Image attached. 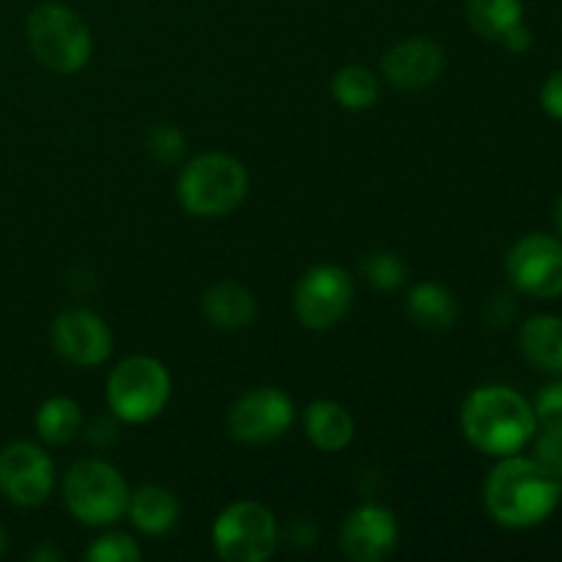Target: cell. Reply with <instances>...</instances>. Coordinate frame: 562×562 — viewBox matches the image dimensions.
Masks as SVG:
<instances>
[{"instance_id":"29","label":"cell","mask_w":562,"mask_h":562,"mask_svg":"<svg viewBox=\"0 0 562 562\" xmlns=\"http://www.w3.org/2000/svg\"><path fill=\"white\" fill-rule=\"evenodd\" d=\"M499 44H503L508 53L525 55L527 49L532 47V31L525 25V22H519V25H514L503 38H499Z\"/></svg>"},{"instance_id":"20","label":"cell","mask_w":562,"mask_h":562,"mask_svg":"<svg viewBox=\"0 0 562 562\" xmlns=\"http://www.w3.org/2000/svg\"><path fill=\"white\" fill-rule=\"evenodd\" d=\"M33 426H36L38 439H42L44 445H53V448L69 445L71 439L80 437L82 431V409L75 398L53 395V398H47L36 409Z\"/></svg>"},{"instance_id":"7","label":"cell","mask_w":562,"mask_h":562,"mask_svg":"<svg viewBox=\"0 0 562 562\" xmlns=\"http://www.w3.org/2000/svg\"><path fill=\"white\" fill-rule=\"evenodd\" d=\"M212 543L228 562H267L280 547L278 519L267 505L239 499L214 519Z\"/></svg>"},{"instance_id":"16","label":"cell","mask_w":562,"mask_h":562,"mask_svg":"<svg viewBox=\"0 0 562 562\" xmlns=\"http://www.w3.org/2000/svg\"><path fill=\"white\" fill-rule=\"evenodd\" d=\"M519 349L532 368L562 376V316L538 313L519 329Z\"/></svg>"},{"instance_id":"17","label":"cell","mask_w":562,"mask_h":562,"mask_svg":"<svg viewBox=\"0 0 562 562\" xmlns=\"http://www.w3.org/2000/svg\"><path fill=\"white\" fill-rule=\"evenodd\" d=\"M302 426H305L307 439L316 445L324 453H340L351 445L355 439V417L338 401L318 398L313 401L305 409V417H302Z\"/></svg>"},{"instance_id":"28","label":"cell","mask_w":562,"mask_h":562,"mask_svg":"<svg viewBox=\"0 0 562 562\" xmlns=\"http://www.w3.org/2000/svg\"><path fill=\"white\" fill-rule=\"evenodd\" d=\"M541 108L549 119L562 121V69L552 71L541 86Z\"/></svg>"},{"instance_id":"5","label":"cell","mask_w":562,"mask_h":562,"mask_svg":"<svg viewBox=\"0 0 562 562\" xmlns=\"http://www.w3.org/2000/svg\"><path fill=\"white\" fill-rule=\"evenodd\" d=\"M132 488L113 464L102 459L77 461L64 475V503L86 527H110L130 508Z\"/></svg>"},{"instance_id":"13","label":"cell","mask_w":562,"mask_h":562,"mask_svg":"<svg viewBox=\"0 0 562 562\" xmlns=\"http://www.w3.org/2000/svg\"><path fill=\"white\" fill-rule=\"evenodd\" d=\"M398 543V521L384 505H360L340 527V552L355 562H382Z\"/></svg>"},{"instance_id":"12","label":"cell","mask_w":562,"mask_h":562,"mask_svg":"<svg viewBox=\"0 0 562 562\" xmlns=\"http://www.w3.org/2000/svg\"><path fill=\"white\" fill-rule=\"evenodd\" d=\"M49 338H53V349L71 366L97 368L113 355V329L99 313L88 307L60 311L49 329Z\"/></svg>"},{"instance_id":"1","label":"cell","mask_w":562,"mask_h":562,"mask_svg":"<svg viewBox=\"0 0 562 562\" xmlns=\"http://www.w3.org/2000/svg\"><path fill=\"white\" fill-rule=\"evenodd\" d=\"M560 486L554 477L527 456H503L488 472L483 503L488 516L508 530H530L543 525L560 505Z\"/></svg>"},{"instance_id":"27","label":"cell","mask_w":562,"mask_h":562,"mask_svg":"<svg viewBox=\"0 0 562 562\" xmlns=\"http://www.w3.org/2000/svg\"><path fill=\"white\" fill-rule=\"evenodd\" d=\"M532 409H536L538 428H554V431H562V379L547 384V387L538 393Z\"/></svg>"},{"instance_id":"21","label":"cell","mask_w":562,"mask_h":562,"mask_svg":"<svg viewBox=\"0 0 562 562\" xmlns=\"http://www.w3.org/2000/svg\"><path fill=\"white\" fill-rule=\"evenodd\" d=\"M333 97L344 110L362 113L382 99V82H379L376 71H371L368 66L349 64L335 71Z\"/></svg>"},{"instance_id":"4","label":"cell","mask_w":562,"mask_h":562,"mask_svg":"<svg viewBox=\"0 0 562 562\" xmlns=\"http://www.w3.org/2000/svg\"><path fill=\"white\" fill-rule=\"evenodd\" d=\"M27 44L44 69L75 75L88 64L93 38L82 16L64 3H38L27 16Z\"/></svg>"},{"instance_id":"3","label":"cell","mask_w":562,"mask_h":562,"mask_svg":"<svg viewBox=\"0 0 562 562\" xmlns=\"http://www.w3.org/2000/svg\"><path fill=\"white\" fill-rule=\"evenodd\" d=\"M247 192L250 176L245 162L223 151L198 154L179 176V203L192 217H228L245 203Z\"/></svg>"},{"instance_id":"25","label":"cell","mask_w":562,"mask_h":562,"mask_svg":"<svg viewBox=\"0 0 562 562\" xmlns=\"http://www.w3.org/2000/svg\"><path fill=\"white\" fill-rule=\"evenodd\" d=\"M86 558L91 562H137L143 558V549L126 532H104L88 547Z\"/></svg>"},{"instance_id":"2","label":"cell","mask_w":562,"mask_h":562,"mask_svg":"<svg viewBox=\"0 0 562 562\" xmlns=\"http://www.w3.org/2000/svg\"><path fill=\"white\" fill-rule=\"evenodd\" d=\"M459 423L467 442L492 459L521 453L538 434L530 401L503 384L477 387L467 395Z\"/></svg>"},{"instance_id":"6","label":"cell","mask_w":562,"mask_h":562,"mask_svg":"<svg viewBox=\"0 0 562 562\" xmlns=\"http://www.w3.org/2000/svg\"><path fill=\"white\" fill-rule=\"evenodd\" d=\"M170 401V373L157 357L135 355L121 360L108 379V406L130 426L151 423Z\"/></svg>"},{"instance_id":"11","label":"cell","mask_w":562,"mask_h":562,"mask_svg":"<svg viewBox=\"0 0 562 562\" xmlns=\"http://www.w3.org/2000/svg\"><path fill=\"white\" fill-rule=\"evenodd\" d=\"M55 488L53 459L33 442H11L0 450V494L20 508H36Z\"/></svg>"},{"instance_id":"22","label":"cell","mask_w":562,"mask_h":562,"mask_svg":"<svg viewBox=\"0 0 562 562\" xmlns=\"http://www.w3.org/2000/svg\"><path fill=\"white\" fill-rule=\"evenodd\" d=\"M525 16L521 0H467V20L477 36L499 42Z\"/></svg>"},{"instance_id":"30","label":"cell","mask_w":562,"mask_h":562,"mask_svg":"<svg viewBox=\"0 0 562 562\" xmlns=\"http://www.w3.org/2000/svg\"><path fill=\"white\" fill-rule=\"evenodd\" d=\"M552 220H554V228H558V234L562 236V195L554 201V209H552Z\"/></svg>"},{"instance_id":"10","label":"cell","mask_w":562,"mask_h":562,"mask_svg":"<svg viewBox=\"0 0 562 562\" xmlns=\"http://www.w3.org/2000/svg\"><path fill=\"white\" fill-rule=\"evenodd\" d=\"M296 420L294 401L278 387H256L228 412V434L241 445H269Z\"/></svg>"},{"instance_id":"31","label":"cell","mask_w":562,"mask_h":562,"mask_svg":"<svg viewBox=\"0 0 562 562\" xmlns=\"http://www.w3.org/2000/svg\"><path fill=\"white\" fill-rule=\"evenodd\" d=\"M5 549H9V536H5L3 525H0V554H3Z\"/></svg>"},{"instance_id":"8","label":"cell","mask_w":562,"mask_h":562,"mask_svg":"<svg viewBox=\"0 0 562 562\" xmlns=\"http://www.w3.org/2000/svg\"><path fill=\"white\" fill-rule=\"evenodd\" d=\"M294 316L302 327L333 329L346 318L355 302V280L335 263H318L307 269L294 285Z\"/></svg>"},{"instance_id":"14","label":"cell","mask_w":562,"mask_h":562,"mask_svg":"<svg viewBox=\"0 0 562 562\" xmlns=\"http://www.w3.org/2000/svg\"><path fill=\"white\" fill-rule=\"evenodd\" d=\"M445 75V49L423 36L393 44L382 58V77L398 91H426Z\"/></svg>"},{"instance_id":"24","label":"cell","mask_w":562,"mask_h":562,"mask_svg":"<svg viewBox=\"0 0 562 562\" xmlns=\"http://www.w3.org/2000/svg\"><path fill=\"white\" fill-rule=\"evenodd\" d=\"M146 151L157 165H176L187 151L184 132L173 124H157L148 132Z\"/></svg>"},{"instance_id":"26","label":"cell","mask_w":562,"mask_h":562,"mask_svg":"<svg viewBox=\"0 0 562 562\" xmlns=\"http://www.w3.org/2000/svg\"><path fill=\"white\" fill-rule=\"evenodd\" d=\"M532 459L554 477L562 492V431L554 428H541L536 434V456Z\"/></svg>"},{"instance_id":"15","label":"cell","mask_w":562,"mask_h":562,"mask_svg":"<svg viewBox=\"0 0 562 562\" xmlns=\"http://www.w3.org/2000/svg\"><path fill=\"white\" fill-rule=\"evenodd\" d=\"M201 311L212 327L236 333L256 322L258 300L247 285L236 283V280H220L203 291Z\"/></svg>"},{"instance_id":"9","label":"cell","mask_w":562,"mask_h":562,"mask_svg":"<svg viewBox=\"0 0 562 562\" xmlns=\"http://www.w3.org/2000/svg\"><path fill=\"white\" fill-rule=\"evenodd\" d=\"M505 274L516 291L536 300L562 296V239L552 234H527L505 256Z\"/></svg>"},{"instance_id":"23","label":"cell","mask_w":562,"mask_h":562,"mask_svg":"<svg viewBox=\"0 0 562 562\" xmlns=\"http://www.w3.org/2000/svg\"><path fill=\"white\" fill-rule=\"evenodd\" d=\"M362 274L379 291H395L406 283V263L395 252H373L362 261Z\"/></svg>"},{"instance_id":"19","label":"cell","mask_w":562,"mask_h":562,"mask_svg":"<svg viewBox=\"0 0 562 562\" xmlns=\"http://www.w3.org/2000/svg\"><path fill=\"white\" fill-rule=\"evenodd\" d=\"M406 313H409V318L417 327L431 329V333H445L459 318V302H456L453 291L448 285L426 280V283H417L409 291Z\"/></svg>"},{"instance_id":"18","label":"cell","mask_w":562,"mask_h":562,"mask_svg":"<svg viewBox=\"0 0 562 562\" xmlns=\"http://www.w3.org/2000/svg\"><path fill=\"white\" fill-rule=\"evenodd\" d=\"M126 516H130L135 530H140L143 536H165L179 521V499L165 486L148 483V486L132 492Z\"/></svg>"}]
</instances>
